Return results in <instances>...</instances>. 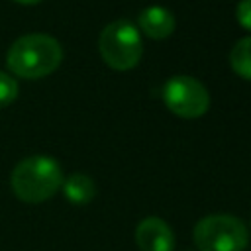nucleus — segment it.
Here are the masks:
<instances>
[{"mask_svg":"<svg viewBox=\"0 0 251 251\" xmlns=\"http://www.w3.org/2000/svg\"><path fill=\"white\" fill-rule=\"evenodd\" d=\"M63 61L61 43L47 33H25L6 53L8 69L24 78H41L53 73Z\"/></svg>","mask_w":251,"mask_h":251,"instance_id":"1","label":"nucleus"},{"mask_svg":"<svg viewBox=\"0 0 251 251\" xmlns=\"http://www.w3.org/2000/svg\"><path fill=\"white\" fill-rule=\"evenodd\" d=\"M14 194L27 202L39 204L49 200L63 184L61 165L49 155H31L22 159L10 176Z\"/></svg>","mask_w":251,"mask_h":251,"instance_id":"2","label":"nucleus"},{"mask_svg":"<svg viewBox=\"0 0 251 251\" xmlns=\"http://www.w3.org/2000/svg\"><path fill=\"white\" fill-rule=\"evenodd\" d=\"M98 49L108 67L116 71H129L143 55V41L139 29L129 20H116L100 31Z\"/></svg>","mask_w":251,"mask_h":251,"instance_id":"3","label":"nucleus"},{"mask_svg":"<svg viewBox=\"0 0 251 251\" xmlns=\"http://www.w3.org/2000/svg\"><path fill=\"white\" fill-rule=\"evenodd\" d=\"M192 237L198 251H243L249 241V229L235 216L212 214L198 220Z\"/></svg>","mask_w":251,"mask_h":251,"instance_id":"4","label":"nucleus"},{"mask_svg":"<svg viewBox=\"0 0 251 251\" xmlns=\"http://www.w3.org/2000/svg\"><path fill=\"white\" fill-rule=\"evenodd\" d=\"M163 102L173 114L186 120H194L208 112L210 94H208V88L198 78L176 75L165 82Z\"/></svg>","mask_w":251,"mask_h":251,"instance_id":"5","label":"nucleus"},{"mask_svg":"<svg viewBox=\"0 0 251 251\" xmlns=\"http://www.w3.org/2000/svg\"><path fill=\"white\" fill-rule=\"evenodd\" d=\"M135 243L139 251H173L175 233L165 220L149 216L137 224Z\"/></svg>","mask_w":251,"mask_h":251,"instance_id":"6","label":"nucleus"},{"mask_svg":"<svg viewBox=\"0 0 251 251\" xmlns=\"http://www.w3.org/2000/svg\"><path fill=\"white\" fill-rule=\"evenodd\" d=\"M137 24L141 27V31L151 37V39H165L175 31V16L171 10L163 8V6H149L145 10H141Z\"/></svg>","mask_w":251,"mask_h":251,"instance_id":"7","label":"nucleus"},{"mask_svg":"<svg viewBox=\"0 0 251 251\" xmlns=\"http://www.w3.org/2000/svg\"><path fill=\"white\" fill-rule=\"evenodd\" d=\"M61 188H63L65 198L73 204H78V206L88 204L96 196V184L84 173H73L71 176L63 178Z\"/></svg>","mask_w":251,"mask_h":251,"instance_id":"8","label":"nucleus"},{"mask_svg":"<svg viewBox=\"0 0 251 251\" xmlns=\"http://www.w3.org/2000/svg\"><path fill=\"white\" fill-rule=\"evenodd\" d=\"M229 65L235 75L245 80H251V35L241 37L229 53Z\"/></svg>","mask_w":251,"mask_h":251,"instance_id":"9","label":"nucleus"},{"mask_svg":"<svg viewBox=\"0 0 251 251\" xmlns=\"http://www.w3.org/2000/svg\"><path fill=\"white\" fill-rule=\"evenodd\" d=\"M18 96V82L8 73L0 71V108L8 106Z\"/></svg>","mask_w":251,"mask_h":251,"instance_id":"10","label":"nucleus"},{"mask_svg":"<svg viewBox=\"0 0 251 251\" xmlns=\"http://www.w3.org/2000/svg\"><path fill=\"white\" fill-rule=\"evenodd\" d=\"M235 20L241 27L251 31V0H239L235 6Z\"/></svg>","mask_w":251,"mask_h":251,"instance_id":"11","label":"nucleus"},{"mask_svg":"<svg viewBox=\"0 0 251 251\" xmlns=\"http://www.w3.org/2000/svg\"><path fill=\"white\" fill-rule=\"evenodd\" d=\"M16 2H20V4H37L41 0H16Z\"/></svg>","mask_w":251,"mask_h":251,"instance_id":"12","label":"nucleus"}]
</instances>
